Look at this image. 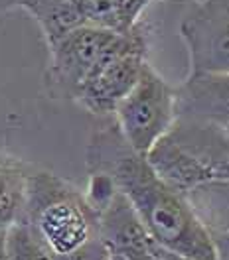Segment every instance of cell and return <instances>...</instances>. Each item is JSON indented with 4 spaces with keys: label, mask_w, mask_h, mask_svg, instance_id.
<instances>
[{
    "label": "cell",
    "mask_w": 229,
    "mask_h": 260,
    "mask_svg": "<svg viewBox=\"0 0 229 260\" xmlns=\"http://www.w3.org/2000/svg\"><path fill=\"white\" fill-rule=\"evenodd\" d=\"M85 164L87 172H105L114 179L160 246L196 260H221L188 197L154 172L147 156L125 138L114 118L109 116L91 132Z\"/></svg>",
    "instance_id": "1"
},
{
    "label": "cell",
    "mask_w": 229,
    "mask_h": 260,
    "mask_svg": "<svg viewBox=\"0 0 229 260\" xmlns=\"http://www.w3.org/2000/svg\"><path fill=\"white\" fill-rule=\"evenodd\" d=\"M48 254H69L99 237L85 191L51 172H30L22 221Z\"/></svg>",
    "instance_id": "2"
},
{
    "label": "cell",
    "mask_w": 229,
    "mask_h": 260,
    "mask_svg": "<svg viewBox=\"0 0 229 260\" xmlns=\"http://www.w3.org/2000/svg\"><path fill=\"white\" fill-rule=\"evenodd\" d=\"M113 118L131 146L147 156L150 148L170 132L178 118L176 87L147 61L140 79L119 103Z\"/></svg>",
    "instance_id": "3"
},
{
    "label": "cell",
    "mask_w": 229,
    "mask_h": 260,
    "mask_svg": "<svg viewBox=\"0 0 229 260\" xmlns=\"http://www.w3.org/2000/svg\"><path fill=\"white\" fill-rule=\"evenodd\" d=\"M129 34L83 24L48 46L46 89L49 97L77 101L87 77Z\"/></svg>",
    "instance_id": "4"
},
{
    "label": "cell",
    "mask_w": 229,
    "mask_h": 260,
    "mask_svg": "<svg viewBox=\"0 0 229 260\" xmlns=\"http://www.w3.org/2000/svg\"><path fill=\"white\" fill-rule=\"evenodd\" d=\"M148 28L140 22L119 48H114L87 77L79 91L77 103L87 113L109 118L113 116L119 103L132 91L140 79L147 63Z\"/></svg>",
    "instance_id": "5"
},
{
    "label": "cell",
    "mask_w": 229,
    "mask_h": 260,
    "mask_svg": "<svg viewBox=\"0 0 229 260\" xmlns=\"http://www.w3.org/2000/svg\"><path fill=\"white\" fill-rule=\"evenodd\" d=\"M180 38L190 57L188 75L229 73V0H202L182 20Z\"/></svg>",
    "instance_id": "6"
},
{
    "label": "cell",
    "mask_w": 229,
    "mask_h": 260,
    "mask_svg": "<svg viewBox=\"0 0 229 260\" xmlns=\"http://www.w3.org/2000/svg\"><path fill=\"white\" fill-rule=\"evenodd\" d=\"M99 239L109 248L113 260L147 258L156 254L160 246L123 191L99 213Z\"/></svg>",
    "instance_id": "7"
},
{
    "label": "cell",
    "mask_w": 229,
    "mask_h": 260,
    "mask_svg": "<svg viewBox=\"0 0 229 260\" xmlns=\"http://www.w3.org/2000/svg\"><path fill=\"white\" fill-rule=\"evenodd\" d=\"M178 118L229 124V73L188 75L176 85Z\"/></svg>",
    "instance_id": "8"
},
{
    "label": "cell",
    "mask_w": 229,
    "mask_h": 260,
    "mask_svg": "<svg viewBox=\"0 0 229 260\" xmlns=\"http://www.w3.org/2000/svg\"><path fill=\"white\" fill-rule=\"evenodd\" d=\"M168 134L202 164L210 181L229 179V136L223 126L176 118Z\"/></svg>",
    "instance_id": "9"
},
{
    "label": "cell",
    "mask_w": 229,
    "mask_h": 260,
    "mask_svg": "<svg viewBox=\"0 0 229 260\" xmlns=\"http://www.w3.org/2000/svg\"><path fill=\"white\" fill-rule=\"evenodd\" d=\"M148 162L160 178L176 191L188 195L197 185L210 181V176L196 158L170 136H162L147 154Z\"/></svg>",
    "instance_id": "10"
},
{
    "label": "cell",
    "mask_w": 229,
    "mask_h": 260,
    "mask_svg": "<svg viewBox=\"0 0 229 260\" xmlns=\"http://www.w3.org/2000/svg\"><path fill=\"white\" fill-rule=\"evenodd\" d=\"M217 246L219 258L229 260V179H213L186 195Z\"/></svg>",
    "instance_id": "11"
},
{
    "label": "cell",
    "mask_w": 229,
    "mask_h": 260,
    "mask_svg": "<svg viewBox=\"0 0 229 260\" xmlns=\"http://www.w3.org/2000/svg\"><path fill=\"white\" fill-rule=\"evenodd\" d=\"M18 8H24L38 22L46 46L85 24L81 0H20Z\"/></svg>",
    "instance_id": "12"
},
{
    "label": "cell",
    "mask_w": 229,
    "mask_h": 260,
    "mask_svg": "<svg viewBox=\"0 0 229 260\" xmlns=\"http://www.w3.org/2000/svg\"><path fill=\"white\" fill-rule=\"evenodd\" d=\"M148 4L123 0H81L85 24L117 34H131L142 20Z\"/></svg>",
    "instance_id": "13"
},
{
    "label": "cell",
    "mask_w": 229,
    "mask_h": 260,
    "mask_svg": "<svg viewBox=\"0 0 229 260\" xmlns=\"http://www.w3.org/2000/svg\"><path fill=\"white\" fill-rule=\"evenodd\" d=\"M87 187H85V197L91 203V207L97 213L109 207V203L119 193V187L114 179L105 174V172H87Z\"/></svg>",
    "instance_id": "14"
},
{
    "label": "cell",
    "mask_w": 229,
    "mask_h": 260,
    "mask_svg": "<svg viewBox=\"0 0 229 260\" xmlns=\"http://www.w3.org/2000/svg\"><path fill=\"white\" fill-rule=\"evenodd\" d=\"M48 260H113L109 248L103 244L101 239H93L75 252L69 254H48Z\"/></svg>",
    "instance_id": "15"
},
{
    "label": "cell",
    "mask_w": 229,
    "mask_h": 260,
    "mask_svg": "<svg viewBox=\"0 0 229 260\" xmlns=\"http://www.w3.org/2000/svg\"><path fill=\"white\" fill-rule=\"evenodd\" d=\"M158 258L160 260H196V258H192V256L180 254V252H176V250L164 248V246H158Z\"/></svg>",
    "instance_id": "16"
},
{
    "label": "cell",
    "mask_w": 229,
    "mask_h": 260,
    "mask_svg": "<svg viewBox=\"0 0 229 260\" xmlns=\"http://www.w3.org/2000/svg\"><path fill=\"white\" fill-rule=\"evenodd\" d=\"M6 239H8V231L0 229V260H10L8 258V248H6Z\"/></svg>",
    "instance_id": "17"
},
{
    "label": "cell",
    "mask_w": 229,
    "mask_h": 260,
    "mask_svg": "<svg viewBox=\"0 0 229 260\" xmlns=\"http://www.w3.org/2000/svg\"><path fill=\"white\" fill-rule=\"evenodd\" d=\"M20 0H0V12H8L12 8H18Z\"/></svg>",
    "instance_id": "18"
},
{
    "label": "cell",
    "mask_w": 229,
    "mask_h": 260,
    "mask_svg": "<svg viewBox=\"0 0 229 260\" xmlns=\"http://www.w3.org/2000/svg\"><path fill=\"white\" fill-rule=\"evenodd\" d=\"M6 164H8V160L0 158V183H2V178H4V170H6Z\"/></svg>",
    "instance_id": "19"
},
{
    "label": "cell",
    "mask_w": 229,
    "mask_h": 260,
    "mask_svg": "<svg viewBox=\"0 0 229 260\" xmlns=\"http://www.w3.org/2000/svg\"><path fill=\"white\" fill-rule=\"evenodd\" d=\"M123 2H142V4H150L152 0H123Z\"/></svg>",
    "instance_id": "20"
},
{
    "label": "cell",
    "mask_w": 229,
    "mask_h": 260,
    "mask_svg": "<svg viewBox=\"0 0 229 260\" xmlns=\"http://www.w3.org/2000/svg\"><path fill=\"white\" fill-rule=\"evenodd\" d=\"M138 260H160V258H158V252H156V254H152V256H147V258H138Z\"/></svg>",
    "instance_id": "21"
},
{
    "label": "cell",
    "mask_w": 229,
    "mask_h": 260,
    "mask_svg": "<svg viewBox=\"0 0 229 260\" xmlns=\"http://www.w3.org/2000/svg\"><path fill=\"white\" fill-rule=\"evenodd\" d=\"M225 132H227V136H229V124H227V126H225Z\"/></svg>",
    "instance_id": "22"
},
{
    "label": "cell",
    "mask_w": 229,
    "mask_h": 260,
    "mask_svg": "<svg viewBox=\"0 0 229 260\" xmlns=\"http://www.w3.org/2000/svg\"><path fill=\"white\" fill-rule=\"evenodd\" d=\"M197 2H202V0H197Z\"/></svg>",
    "instance_id": "23"
}]
</instances>
